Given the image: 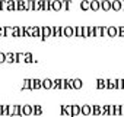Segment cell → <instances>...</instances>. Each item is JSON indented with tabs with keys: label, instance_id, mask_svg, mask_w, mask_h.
Wrapping results in <instances>:
<instances>
[{
	"label": "cell",
	"instance_id": "cell-33",
	"mask_svg": "<svg viewBox=\"0 0 124 117\" xmlns=\"http://www.w3.org/2000/svg\"><path fill=\"white\" fill-rule=\"evenodd\" d=\"M16 10H25V2L23 0H18L16 2Z\"/></svg>",
	"mask_w": 124,
	"mask_h": 117
},
{
	"label": "cell",
	"instance_id": "cell-38",
	"mask_svg": "<svg viewBox=\"0 0 124 117\" xmlns=\"http://www.w3.org/2000/svg\"><path fill=\"white\" fill-rule=\"evenodd\" d=\"M108 110H109V105H102V107H101V114L107 116V114H108Z\"/></svg>",
	"mask_w": 124,
	"mask_h": 117
},
{
	"label": "cell",
	"instance_id": "cell-28",
	"mask_svg": "<svg viewBox=\"0 0 124 117\" xmlns=\"http://www.w3.org/2000/svg\"><path fill=\"white\" fill-rule=\"evenodd\" d=\"M6 10H16V2H13V0H8Z\"/></svg>",
	"mask_w": 124,
	"mask_h": 117
},
{
	"label": "cell",
	"instance_id": "cell-29",
	"mask_svg": "<svg viewBox=\"0 0 124 117\" xmlns=\"http://www.w3.org/2000/svg\"><path fill=\"white\" fill-rule=\"evenodd\" d=\"M70 5H72V0H63V2H61V9L69 10L70 9Z\"/></svg>",
	"mask_w": 124,
	"mask_h": 117
},
{
	"label": "cell",
	"instance_id": "cell-17",
	"mask_svg": "<svg viewBox=\"0 0 124 117\" xmlns=\"http://www.w3.org/2000/svg\"><path fill=\"white\" fill-rule=\"evenodd\" d=\"M12 116H22V105H13V111H12Z\"/></svg>",
	"mask_w": 124,
	"mask_h": 117
},
{
	"label": "cell",
	"instance_id": "cell-6",
	"mask_svg": "<svg viewBox=\"0 0 124 117\" xmlns=\"http://www.w3.org/2000/svg\"><path fill=\"white\" fill-rule=\"evenodd\" d=\"M101 9L102 10H105V12H108V10H111V0H101Z\"/></svg>",
	"mask_w": 124,
	"mask_h": 117
},
{
	"label": "cell",
	"instance_id": "cell-8",
	"mask_svg": "<svg viewBox=\"0 0 124 117\" xmlns=\"http://www.w3.org/2000/svg\"><path fill=\"white\" fill-rule=\"evenodd\" d=\"M107 35H109V37H117V35H118V28H117V26H107Z\"/></svg>",
	"mask_w": 124,
	"mask_h": 117
},
{
	"label": "cell",
	"instance_id": "cell-11",
	"mask_svg": "<svg viewBox=\"0 0 124 117\" xmlns=\"http://www.w3.org/2000/svg\"><path fill=\"white\" fill-rule=\"evenodd\" d=\"M23 62L25 63H37V60L34 58L32 53H25V57H23Z\"/></svg>",
	"mask_w": 124,
	"mask_h": 117
},
{
	"label": "cell",
	"instance_id": "cell-18",
	"mask_svg": "<svg viewBox=\"0 0 124 117\" xmlns=\"http://www.w3.org/2000/svg\"><path fill=\"white\" fill-rule=\"evenodd\" d=\"M22 89H29V91H32V79H25V81H23V85H22Z\"/></svg>",
	"mask_w": 124,
	"mask_h": 117
},
{
	"label": "cell",
	"instance_id": "cell-4",
	"mask_svg": "<svg viewBox=\"0 0 124 117\" xmlns=\"http://www.w3.org/2000/svg\"><path fill=\"white\" fill-rule=\"evenodd\" d=\"M63 35L64 37H73L75 35V28L73 26H63Z\"/></svg>",
	"mask_w": 124,
	"mask_h": 117
},
{
	"label": "cell",
	"instance_id": "cell-2",
	"mask_svg": "<svg viewBox=\"0 0 124 117\" xmlns=\"http://www.w3.org/2000/svg\"><path fill=\"white\" fill-rule=\"evenodd\" d=\"M60 111H61L60 113L61 116H69L70 117L72 116V105H61L60 107Z\"/></svg>",
	"mask_w": 124,
	"mask_h": 117
},
{
	"label": "cell",
	"instance_id": "cell-34",
	"mask_svg": "<svg viewBox=\"0 0 124 117\" xmlns=\"http://www.w3.org/2000/svg\"><path fill=\"white\" fill-rule=\"evenodd\" d=\"M8 107L9 105H0V116H8Z\"/></svg>",
	"mask_w": 124,
	"mask_h": 117
},
{
	"label": "cell",
	"instance_id": "cell-47",
	"mask_svg": "<svg viewBox=\"0 0 124 117\" xmlns=\"http://www.w3.org/2000/svg\"><path fill=\"white\" fill-rule=\"evenodd\" d=\"M123 89H124V79H123Z\"/></svg>",
	"mask_w": 124,
	"mask_h": 117
},
{
	"label": "cell",
	"instance_id": "cell-41",
	"mask_svg": "<svg viewBox=\"0 0 124 117\" xmlns=\"http://www.w3.org/2000/svg\"><path fill=\"white\" fill-rule=\"evenodd\" d=\"M114 116H120V105H114Z\"/></svg>",
	"mask_w": 124,
	"mask_h": 117
},
{
	"label": "cell",
	"instance_id": "cell-30",
	"mask_svg": "<svg viewBox=\"0 0 124 117\" xmlns=\"http://www.w3.org/2000/svg\"><path fill=\"white\" fill-rule=\"evenodd\" d=\"M32 37H41V28L39 26H32Z\"/></svg>",
	"mask_w": 124,
	"mask_h": 117
},
{
	"label": "cell",
	"instance_id": "cell-32",
	"mask_svg": "<svg viewBox=\"0 0 124 117\" xmlns=\"http://www.w3.org/2000/svg\"><path fill=\"white\" fill-rule=\"evenodd\" d=\"M107 88L108 89H115V79H107Z\"/></svg>",
	"mask_w": 124,
	"mask_h": 117
},
{
	"label": "cell",
	"instance_id": "cell-42",
	"mask_svg": "<svg viewBox=\"0 0 124 117\" xmlns=\"http://www.w3.org/2000/svg\"><path fill=\"white\" fill-rule=\"evenodd\" d=\"M118 35L124 37V26H118Z\"/></svg>",
	"mask_w": 124,
	"mask_h": 117
},
{
	"label": "cell",
	"instance_id": "cell-22",
	"mask_svg": "<svg viewBox=\"0 0 124 117\" xmlns=\"http://www.w3.org/2000/svg\"><path fill=\"white\" fill-rule=\"evenodd\" d=\"M89 6H91L89 0H82V2H80V9L82 10H89Z\"/></svg>",
	"mask_w": 124,
	"mask_h": 117
},
{
	"label": "cell",
	"instance_id": "cell-19",
	"mask_svg": "<svg viewBox=\"0 0 124 117\" xmlns=\"http://www.w3.org/2000/svg\"><path fill=\"white\" fill-rule=\"evenodd\" d=\"M96 86H98V89H105L107 88V79H98Z\"/></svg>",
	"mask_w": 124,
	"mask_h": 117
},
{
	"label": "cell",
	"instance_id": "cell-46",
	"mask_svg": "<svg viewBox=\"0 0 124 117\" xmlns=\"http://www.w3.org/2000/svg\"><path fill=\"white\" fill-rule=\"evenodd\" d=\"M121 5H123V8H121V9H124V0H123V2H121Z\"/></svg>",
	"mask_w": 124,
	"mask_h": 117
},
{
	"label": "cell",
	"instance_id": "cell-27",
	"mask_svg": "<svg viewBox=\"0 0 124 117\" xmlns=\"http://www.w3.org/2000/svg\"><path fill=\"white\" fill-rule=\"evenodd\" d=\"M83 85L82 79H73V89H80Z\"/></svg>",
	"mask_w": 124,
	"mask_h": 117
},
{
	"label": "cell",
	"instance_id": "cell-35",
	"mask_svg": "<svg viewBox=\"0 0 124 117\" xmlns=\"http://www.w3.org/2000/svg\"><path fill=\"white\" fill-rule=\"evenodd\" d=\"M25 37H32V26H25Z\"/></svg>",
	"mask_w": 124,
	"mask_h": 117
},
{
	"label": "cell",
	"instance_id": "cell-23",
	"mask_svg": "<svg viewBox=\"0 0 124 117\" xmlns=\"http://www.w3.org/2000/svg\"><path fill=\"white\" fill-rule=\"evenodd\" d=\"M61 81H63V79H54L51 89H61Z\"/></svg>",
	"mask_w": 124,
	"mask_h": 117
},
{
	"label": "cell",
	"instance_id": "cell-43",
	"mask_svg": "<svg viewBox=\"0 0 124 117\" xmlns=\"http://www.w3.org/2000/svg\"><path fill=\"white\" fill-rule=\"evenodd\" d=\"M108 114H109V116H114V105H109V110H108Z\"/></svg>",
	"mask_w": 124,
	"mask_h": 117
},
{
	"label": "cell",
	"instance_id": "cell-10",
	"mask_svg": "<svg viewBox=\"0 0 124 117\" xmlns=\"http://www.w3.org/2000/svg\"><path fill=\"white\" fill-rule=\"evenodd\" d=\"M61 9V0H51V10H60Z\"/></svg>",
	"mask_w": 124,
	"mask_h": 117
},
{
	"label": "cell",
	"instance_id": "cell-37",
	"mask_svg": "<svg viewBox=\"0 0 124 117\" xmlns=\"http://www.w3.org/2000/svg\"><path fill=\"white\" fill-rule=\"evenodd\" d=\"M115 89H123V79H115Z\"/></svg>",
	"mask_w": 124,
	"mask_h": 117
},
{
	"label": "cell",
	"instance_id": "cell-45",
	"mask_svg": "<svg viewBox=\"0 0 124 117\" xmlns=\"http://www.w3.org/2000/svg\"><path fill=\"white\" fill-rule=\"evenodd\" d=\"M0 37H3V26H0Z\"/></svg>",
	"mask_w": 124,
	"mask_h": 117
},
{
	"label": "cell",
	"instance_id": "cell-20",
	"mask_svg": "<svg viewBox=\"0 0 124 117\" xmlns=\"http://www.w3.org/2000/svg\"><path fill=\"white\" fill-rule=\"evenodd\" d=\"M23 57H25V53H15V63L23 62Z\"/></svg>",
	"mask_w": 124,
	"mask_h": 117
},
{
	"label": "cell",
	"instance_id": "cell-31",
	"mask_svg": "<svg viewBox=\"0 0 124 117\" xmlns=\"http://www.w3.org/2000/svg\"><path fill=\"white\" fill-rule=\"evenodd\" d=\"M41 88V79H32V89H39Z\"/></svg>",
	"mask_w": 124,
	"mask_h": 117
},
{
	"label": "cell",
	"instance_id": "cell-3",
	"mask_svg": "<svg viewBox=\"0 0 124 117\" xmlns=\"http://www.w3.org/2000/svg\"><path fill=\"white\" fill-rule=\"evenodd\" d=\"M51 35L53 37H61L63 35V26H51Z\"/></svg>",
	"mask_w": 124,
	"mask_h": 117
},
{
	"label": "cell",
	"instance_id": "cell-7",
	"mask_svg": "<svg viewBox=\"0 0 124 117\" xmlns=\"http://www.w3.org/2000/svg\"><path fill=\"white\" fill-rule=\"evenodd\" d=\"M121 8H123L121 0H112V2H111V9H112V10L118 12V10H121Z\"/></svg>",
	"mask_w": 124,
	"mask_h": 117
},
{
	"label": "cell",
	"instance_id": "cell-12",
	"mask_svg": "<svg viewBox=\"0 0 124 117\" xmlns=\"http://www.w3.org/2000/svg\"><path fill=\"white\" fill-rule=\"evenodd\" d=\"M80 114L89 116V114H91V105H89V104H83V105L80 107Z\"/></svg>",
	"mask_w": 124,
	"mask_h": 117
},
{
	"label": "cell",
	"instance_id": "cell-5",
	"mask_svg": "<svg viewBox=\"0 0 124 117\" xmlns=\"http://www.w3.org/2000/svg\"><path fill=\"white\" fill-rule=\"evenodd\" d=\"M41 88L44 89H51L53 88V81L50 78H45L44 81H41Z\"/></svg>",
	"mask_w": 124,
	"mask_h": 117
},
{
	"label": "cell",
	"instance_id": "cell-44",
	"mask_svg": "<svg viewBox=\"0 0 124 117\" xmlns=\"http://www.w3.org/2000/svg\"><path fill=\"white\" fill-rule=\"evenodd\" d=\"M120 116H124V105H120Z\"/></svg>",
	"mask_w": 124,
	"mask_h": 117
},
{
	"label": "cell",
	"instance_id": "cell-9",
	"mask_svg": "<svg viewBox=\"0 0 124 117\" xmlns=\"http://www.w3.org/2000/svg\"><path fill=\"white\" fill-rule=\"evenodd\" d=\"M31 114H32V105L29 104L22 105V116H31Z\"/></svg>",
	"mask_w": 124,
	"mask_h": 117
},
{
	"label": "cell",
	"instance_id": "cell-15",
	"mask_svg": "<svg viewBox=\"0 0 124 117\" xmlns=\"http://www.w3.org/2000/svg\"><path fill=\"white\" fill-rule=\"evenodd\" d=\"M32 114L34 116H41L42 114V107L41 105H32Z\"/></svg>",
	"mask_w": 124,
	"mask_h": 117
},
{
	"label": "cell",
	"instance_id": "cell-24",
	"mask_svg": "<svg viewBox=\"0 0 124 117\" xmlns=\"http://www.w3.org/2000/svg\"><path fill=\"white\" fill-rule=\"evenodd\" d=\"M42 10H51V0H42Z\"/></svg>",
	"mask_w": 124,
	"mask_h": 117
},
{
	"label": "cell",
	"instance_id": "cell-39",
	"mask_svg": "<svg viewBox=\"0 0 124 117\" xmlns=\"http://www.w3.org/2000/svg\"><path fill=\"white\" fill-rule=\"evenodd\" d=\"M6 8H8V2L0 0V10H6Z\"/></svg>",
	"mask_w": 124,
	"mask_h": 117
},
{
	"label": "cell",
	"instance_id": "cell-14",
	"mask_svg": "<svg viewBox=\"0 0 124 117\" xmlns=\"http://www.w3.org/2000/svg\"><path fill=\"white\" fill-rule=\"evenodd\" d=\"M89 9H92L93 12L99 10V9H101V3H99V0H92V2H91V6H89Z\"/></svg>",
	"mask_w": 124,
	"mask_h": 117
},
{
	"label": "cell",
	"instance_id": "cell-36",
	"mask_svg": "<svg viewBox=\"0 0 124 117\" xmlns=\"http://www.w3.org/2000/svg\"><path fill=\"white\" fill-rule=\"evenodd\" d=\"M73 28H75V35L82 37V26H73Z\"/></svg>",
	"mask_w": 124,
	"mask_h": 117
},
{
	"label": "cell",
	"instance_id": "cell-16",
	"mask_svg": "<svg viewBox=\"0 0 124 117\" xmlns=\"http://www.w3.org/2000/svg\"><path fill=\"white\" fill-rule=\"evenodd\" d=\"M91 114L93 116H99L101 114V105H91Z\"/></svg>",
	"mask_w": 124,
	"mask_h": 117
},
{
	"label": "cell",
	"instance_id": "cell-26",
	"mask_svg": "<svg viewBox=\"0 0 124 117\" xmlns=\"http://www.w3.org/2000/svg\"><path fill=\"white\" fill-rule=\"evenodd\" d=\"M12 32H13V26H3V37L12 35Z\"/></svg>",
	"mask_w": 124,
	"mask_h": 117
},
{
	"label": "cell",
	"instance_id": "cell-21",
	"mask_svg": "<svg viewBox=\"0 0 124 117\" xmlns=\"http://www.w3.org/2000/svg\"><path fill=\"white\" fill-rule=\"evenodd\" d=\"M34 5H35V0H28V2H25V10H34Z\"/></svg>",
	"mask_w": 124,
	"mask_h": 117
},
{
	"label": "cell",
	"instance_id": "cell-40",
	"mask_svg": "<svg viewBox=\"0 0 124 117\" xmlns=\"http://www.w3.org/2000/svg\"><path fill=\"white\" fill-rule=\"evenodd\" d=\"M5 62H6V53L0 51V63H5Z\"/></svg>",
	"mask_w": 124,
	"mask_h": 117
},
{
	"label": "cell",
	"instance_id": "cell-1",
	"mask_svg": "<svg viewBox=\"0 0 124 117\" xmlns=\"http://www.w3.org/2000/svg\"><path fill=\"white\" fill-rule=\"evenodd\" d=\"M48 37H51V26H41V40L45 41Z\"/></svg>",
	"mask_w": 124,
	"mask_h": 117
},
{
	"label": "cell",
	"instance_id": "cell-13",
	"mask_svg": "<svg viewBox=\"0 0 124 117\" xmlns=\"http://www.w3.org/2000/svg\"><path fill=\"white\" fill-rule=\"evenodd\" d=\"M79 114H80V105L73 104V105H72V116H70V117H78Z\"/></svg>",
	"mask_w": 124,
	"mask_h": 117
},
{
	"label": "cell",
	"instance_id": "cell-25",
	"mask_svg": "<svg viewBox=\"0 0 124 117\" xmlns=\"http://www.w3.org/2000/svg\"><path fill=\"white\" fill-rule=\"evenodd\" d=\"M6 63H15V53H6Z\"/></svg>",
	"mask_w": 124,
	"mask_h": 117
}]
</instances>
